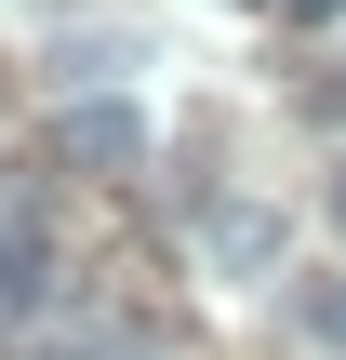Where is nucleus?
Segmentation results:
<instances>
[{
    "label": "nucleus",
    "instance_id": "7ed1b4c3",
    "mask_svg": "<svg viewBox=\"0 0 346 360\" xmlns=\"http://www.w3.org/2000/svg\"><path fill=\"white\" fill-rule=\"evenodd\" d=\"M213 267H280V214H213Z\"/></svg>",
    "mask_w": 346,
    "mask_h": 360
},
{
    "label": "nucleus",
    "instance_id": "20e7f679",
    "mask_svg": "<svg viewBox=\"0 0 346 360\" xmlns=\"http://www.w3.org/2000/svg\"><path fill=\"white\" fill-rule=\"evenodd\" d=\"M307 347H333V360H346V281H320V294H307Z\"/></svg>",
    "mask_w": 346,
    "mask_h": 360
},
{
    "label": "nucleus",
    "instance_id": "f03ea898",
    "mask_svg": "<svg viewBox=\"0 0 346 360\" xmlns=\"http://www.w3.org/2000/svg\"><path fill=\"white\" fill-rule=\"evenodd\" d=\"M27 360H147V334L133 321H67V334H40Z\"/></svg>",
    "mask_w": 346,
    "mask_h": 360
},
{
    "label": "nucleus",
    "instance_id": "39448f33",
    "mask_svg": "<svg viewBox=\"0 0 346 360\" xmlns=\"http://www.w3.org/2000/svg\"><path fill=\"white\" fill-rule=\"evenodd\" d=\"M280 13H293V27H333V13H346V0H280Z\"/></svg>",
    "mask_w": 346,
    "mask_h": 360
},
{
    "label": "nucleus",
    "instance_id": "f257e3e1",
    "mask_svg": "<svg viewBox=\"0 0 346 360\" xmlns=\"http://www.w3.org/2000/svg\"><path fill=\"white\" fill-rule=\"evenodd\" d=\"M53 160H80V174H133V160H147V120H133V94H80V107L53 120Z\"/></svg>",
    "mask_w": 346,
    "mask_h": 360
},
{
    "label": "nucleus",
    "instance_id": "423d86ee",
    "mask_svg": "<svg viewBox=\"0 0 346 360\" xmlns=\"http://www.w3.org/2000/svg\"><path fill=\"white\" fill-rule=\"evenodd\" d=\"M333 227H346V160H333Z\"/></svg>",
    "mask_w": 346,
    "mask_h": 360
}]
</instances>
